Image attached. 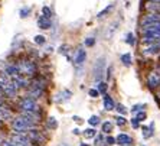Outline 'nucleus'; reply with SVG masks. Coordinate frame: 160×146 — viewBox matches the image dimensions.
Returning <instances> with one entry per match:
<instances>
[{
    "label": "nucleus",
    "instance_id": "39448f33",
    "mask_svg": "<svg viewBox=\"0 0 160 146\" xmlns=\"http://www.w3.org/2000/svg\"><path fill=\"white\" fill-rule=\"evenodd\" d=\"M160 22V13H149V12H144L140 15L138 19V29L140 28H144L150 23H157Z\"/></svg>",
    "mask_w": 160,
    "mask_h": 146
},
{
    "label": "nucleus",
    "instance_id": "4be33fe9",
    "mask_svg": "<svg viewBox=\"0 0 160 146\" xmlns=\"http://www.w3.org/2000/svg\"><path fill=\"white\" fill-rule=\"evenodd\" d=\"M120 61H121V64H123L124 67H131V65H133V56H131L130 52L123 54V55L120 56Z\"/></svg>",
    "mask_w": 160,
    "mask_h": 146
},
{
    "label": "nucleus",
    "instance_id": "de8ad7c7",
    "mask_svg": "<svg viewBox=\"0 0 160 146\" xmlns=\"http://www.w3.org/2000/svg\"><path fill=\"white\" fill-rule=\"evenodd\" d=\"M2 124H3V120H0V126H2Z\"/></svg>",
    "mask_w": 160,
    "mask_h": 146
},
{
    "label": "nucleus",
    "instance_id": "f3484780",
    "mask_svg": "<svg viewBox=\"0 0 160 146\" xmlns=\"http://www.w3.org/2000/svg\"><path fill=\"white\" fill-rule=\"evenodd\" d=\"M15 117L13 112H12L10 107L4 104L3 107H0V120H3V122H12V119Z\"/></svg>",
    "mask_w": 160,
    "mask_h": 146
},
{
    "label": "nucleus",
    "instance_id": "ea45409f",
    "mask_svg": "<svg viewBox=\"0 0 160 146\" xmlns=\"http://www.w3.org/2000/svg\"><path fill=\"white\" fill-rule=\"evenodd\" d=\"M130 123H131V128H133V129H138V128H140V122H138L136 117L130 119Z\"/></svg>",
    "mask_w": 160,
    "mask_h": 146
},
{
    "label": "nucleus",
    "instance_id": "6e6552de",
    "mask_svg": "<svg viewBox=\"0 0 160 146\" xmlns=\"http://www.w3.org/2000/svg\"><path fill=\"white\" fill-rule=\"evenodd\" d=\"M140 54L144 58H150L153 55H160V41L156 44H152V45H146L140 48Z\"/></svg>",
    "mask_w": 160,
    "mask_h": 146
},
{
    "label": "nucleus",
    "instance_id": "a18cd8bd",
    "mask_svg": "<svg viewBox=\"0 0 160 146\" xmlns=\"http://www.w3.org/2000/svg\"><path fill=\"white\" fill-rule=\"evenodd\" d=\"M4 104H6V103H4V101H3V100H0V107H3V106H4Z\"/></svg>",
    "mask_w": 160,
    "mask_h": 146
},
{
    "label": "nucleus",
    "instance_id": "a878e982",
    "mask_svg": "<svg viewBox=\"0 0 160 146\" xmlns=\"http://www.w3.org/2000/svg\"><path fill=\"white\" fill-rule=\"evenodd\" d=\"M82 135H84L85 139H94L95 136H97V130H95L94 128H88V129H85V130L82 132Z\"/></svg>",
    "mask_w": 160,
    "mask_h": 146
},
{
    "label": "nucleus",
    "instance_id": "a19ab883",
    "mask_svg": "<svg viewBox=\"0 0 160 146\" xmlns=\"http://www.w3.org/2000/svg\"><path fill=\"white\" fill-rule=\"evenodd\" d=\"M68 52H69V46L68 45H61L59 46V54H63V55L68 56Z\"/></svg>",
    "mask_w": 160,
    "mask_h": 146
},
{
    "label": "nucleus",
    "instance_id": "473e14b6",
    "mask_svg": "<svg viewBox=\"0 0 160 146\" xmlns=\"http://www.w3.org/2000/svg\"><path fill=\"white\" fill-rule=\"evenodd\" d=\"M0 146H20L19 143L13 142L12 139H3V140H0Z\"/></svg>",
    "mask_w": 160,
    "mask_h": 146
},
{
    "label": "nucleus",
    "instance_id": "9d476101",
    "mask_svg": "<svg viewBox=\"0 0 160 146\" xmlns=\"http://www.w3.org/2000/svg\"><path fill=\"white\" fill-rule=\"evenodd\" d=\"M9 139H12L13 142L19 143L20 146H32V142H30L28 133H18V132H12L9 135Z\"/></svg>",
    "mask_w": 160,
    "mask_h": 146
},
{
    "label": "nucleus",
    "instance_id": "58836bf2",
    "mask_svg": "<svg viewBox=\"0 0 160 146\" xmlns=\"http://www.w3.org/2000/svg\"><path fill=\"white\" fill-rule=\"evenodd\" d=\"M105 143H107L108 146H112V145H116L117 143V140H116V138H112V136L108 135L107 138H105Z\"/></svg>",
    "mask_w": 160,
    "mask_h": 146
},
{
    "label": "nucleus",
    "instance_id": "f8f14e48",
    "mask_svg": "<svg viewBox=\"0 0 160 146\" xmlns=\"http://www.w3.org/2000/svg\"><path fill=\"white\" fill-rule=\"evenodd\" d=\"M104 65H105V58H98L94 64V80L95 81H101L104 77Z\"/></svg>",
    "mask_w": 160,
    "mask_h": 146
},
{
    "label": "nucleus",
    "instance_id": "c03bdc74",
    "mask_svg": "<svg viewBox=\"0 0 160 146\" xmlns=\"http://www.w3.org/2000/svg\"><path fill=\"white\" fill-rule=\"evenodd\" d=\"M72 133H74V135H79V133H81V130H79V129H74V130H72Z\"/></svg>",
    "mask_w": 160,
    "mask_h": 146
},
{
    "label": "nucleus",
    "instance_id": "4c0bfd02",
    "mask_svg": "<svg viewBox=\"0 0 160 146\" xmlns=\"http://www.w3.org/2000/svg\"><path fill=\"white\" fill-rule=\"evenodd\" d=\"M94 145L95 146H98V145H101V142H105V138L104 136H102V133H101V135H97L95 136V138H94Z\"/></svg>",
    "mask_w": 160,
    "mask_h": 146
},
{
    "label": "nucleus",
    "instance_id": "7c9ffc66",
    "mask_svg": "<svg viewBox=\"0 0 160 146\" xmlns=\"http://www.w3.org/2000/svg\"><path fill=\"white\" fill-rule=\"evenodd\" d=\"M42 16H45V18H48V19H52V9L49 8V6H43V8H42Z\"/></svg>",
    "mask_w": 160,
    "mask_h": 146
},
{
    "label": "nucleus",
    "instance_id": "c756f323",
    "mask_svg": "<svg viewBox=\"0 0 160 146\" xmlns=\"http://www.w3.org/2000/svg\"><path fill=\"white\" fill-rule=\"evenodd\" d=\"M30 13H32V9L28 8V6H23V8L19 10V16L22 19H26L28 16H30Z\"/></svg>",
    "mask_w": 160,
    "mask_h": 146
},
{
    "label": "nucleus",
    "instance_id": "37998d69",
    "mask_svg": "<svg viewBox=\"0 0 160 146\" xmlns=\"http://www.w3.org/2000/svg\"><path fill=\"white\" fill-rule=\"evenodd\" d=\"M72 120H74V122H77V123H78V124H81L82 122H84V120H82L79 116H74V117H72Z\"/></svg>",
    "mask_w": 160,
    "mask_h": 146
},
{
    "label": "nucleus",
    "instance_id": "2eb2a0df",
    "mask_svg": "<svg viewBox=\"0 0 160 146\" xmlns=\"http://www.w3.org/2000/svg\"><path fill=\"white\" fill-rule=\"evenodd\" d=\"M116 101H114V98L110 96V94H104L102 96V106H104V110L105 112H114L116 110Z\"/></svg>",
    "mask_w": 160,
    "mask_h": 146
},
{
    "label": "nucleus",
    "instance_id": "79ce46f5",
    "mask_svg": "<svg viewBox=\"0 0 160 146\" xmlns=\"http://www.w3.org/2000/svg\"><path fill=\"white\" fill-rule=\"evenodd\" d=\"M112 71H114V67H112V65H110V67H108V70H107V75H105V78L111 80L112 78Z\"/></svg>",
    "mask_w": 160,
    "mask_h": 146
},
{
    "label": "nucleus",
    "instance_id": "423d86ee",
    "mask_svg": "<svg viewBox=\"0 0 160 146\" xmlns=\"http://www.w3.org/2000/svg\"><path fill=\"white\" fill-rule=\"evenodd\" d=\"M45 94H46V88L39 87V86H35V84H32V82H30L29 87L26 88V96L35 98V100H41Z\"/></svg>",
    "mask_w": 160,
    "mask_h": 146
},
{
    "label": "nucleus",
    "instance_id": "20e7f679",
    "mask_svg": "<svg viewBox=\"0 0 160 146\" xmlns=\"http://www.w3.org/2000/svg\"><path fill=\"white\" fill-rule=\"evenodd\" d=\"M18 109L19 112H35V113H42L41 104L39 101L35 98L29 97V96H23L18 100Z\"/></svg>",
    "mask_w": 160,
    "mask_h": 146
},
{
    "label": "nucleus",
    "instance_id": "bb28decb",
    "mask_svg": "<svg viewBox=\"0 0 160 146\" xmlns=\"http://www.w3.org/2000/svg\"><path fill=\"white\" fill-rule=\"evenodd\" d=\"M88 124L91 126V128H95V126H98V124H101V119L100 116H97V114H92V116L88 119Z\"/></svg>",
    "mask_w": 160,
    "mask_h": 146
},
{
    "label": "nucleus",
    "instance_id": "e433bc0d",
    "mask_svg": "<svg viewBox=\"0 0 160 146\" xmlns=\"http://www.w3.org/2000/svg\"><path fill=\"white\" fill-rule=\"evenodd\" d=\"M88 96H89L91 98H98L101 94L98 93L97 88H89V90H88Z\"/></svg>",
    "mask_w": 160,
    "mask_h": 146
},
{
    "label": "nucleus",
    "instance_id": "cd10ccee",
    "mask_svg": "<svg viewBox=\"0 0 160 146\" xmlns=\"http://www.w3.org/2000/svg\"><path fill=\"white\" fill-rule=\"evenodd\" d=\"M116 112L118 113V114H121V116H127L128 109H127L124 104H121V103H117V104H116Z\"/></svg>",
    "mask_w": 160,
    "mask_h": 146
},
{
    "label": "nucleus",
    "instance_id": "49530a36",
    "mask_svg": "<svg viewBox=\"0 0 160 146\" xmlns=\"http://www.w3.org/2000/svg\"><path fill=\"white\" fill-rule=\"evenodd\" d=\"M79 146H89L88 143H79Z\"/></svg>",
    "mask_w": 160,
    "mask_h": 146
},
{
    "label": "nucleus",
    "instance_id": "72a5a7b5",
    "mask_svg": "<svg viewBox=\"0 0 160 146\" xmlns=\"http://www.w3.org/2000/svg\"><path fill=\"white\" fill-rule=\"evenodd\" d=\"M84 45H85L87 48H92V46L95 45V38H94V36L85 38V41H84Z\"/></svg>",
    "mask_w": 160,
    "mask_h": 146
},
{
    "label": "nucleus",
    "instance_id": "f704fd0d",
    "mask_svg": "<svg viewBox=\"0 0 160 146\" xmlns=\"http://www.w3.org/2000/svg\"><path fill=\"white\" fill-rule=\"evenodd\" d=\"M134 117H136V119H137L138 122H140V123H142V122H144V120L147 119V113H146L144 110H142V112L136 113V114H134Z\"/></svg>",
    "mask_w": 160,
    "mask_h": 146
},
{
    "label": "nucleus",
    "instance_id": "4468645a",
    "mask_svg": "<svg viewBox=\"0 0 160 146\" xmlns=\"http://www.w3.org/2000/svg\"><path fill=\"white\" fill-rule=\"evenodd\" d=\"M87 61V51L84 48H81L79 46L77 51H75V55H74V64L77 65V67H82L84 65V62Z\"/></svg>",
    "mask_w": 160,
    "mask_h": 146
},
{
    "label": "nucleus",
    "instance_id": "1a4fd4ad",
    "mask_svg": "<svg viewBox=\"0 0 160 146\" xmlns=\"http://www.w3.org/2000/svg\"><path fill=\"white\" fill-rule=\"evenodd\" d=\"M142 13L149 12V13H160V3L154 0H142Z\"/></svg>",
    "mask_w": 160,
    "mask_h": 146
},
{
    "label": "nucleus",
    "instance_id": "0eeeda50",
    "mask_svg": "<svg viewBox=\"0 0 160 146\" xmlns=\"http://www.w3.org/2000/svg\"><path fill=\"white\" fill-rule=\"evenodd\" d=\"M28 136H29L32 145H43V143L46 142V138H45V135L39 130V128L30 129V130L28 132Z\"/></svg>",
    "mask_w": 160,
    "mask_h": 146
},
{
    "label": "nucleus",
    "instance_id": "aec40b11",
    "mask_svg": "<svg viewBox=\"0 0 160 146\" xmlns=\"http://www.w3.org/2000/svg\"><path fill=\"white\" fill-rule=\"evenodd\" d=\"M116 9V4L111 3V4H108V6H105L104 9L101 12H98V15H97V19H102V18H107L108 15H111V12Z\"/></svg>",
    "mask_w": 160,
    "mask_h": 146
},
{
    "label": "nucleus",
    "instance_id": "c9c22d12",
    "mask_svg": "<svg viewBox=\"0 0 160 146\" xmlns=\"http://www.w3.org/2000/svg\"><path fill=\"white\" fill-rule=\"evenodd\" d=\"M146 107V104H134L133 107H131V110L130 112L133 113V114H136V113H138V112H142L143 109Z\"/></svg>",
    "mask_w": 160,
    "mask_h": 146
},
{
    "label": "nucleus",
    "instance_id": "ddd939ff",
    "mask_svg": "<svg viewBox=\"0 0 160 146\" xmlns=\"http://www.w3.org/2000/svg\"><path fill=\"white\" fill-rule=\"evenodd\" d=\"M3 72L6 75H8L9 78H15V77H18L19 74H20V71H19V67L16 62H8V64L4 65L3 68Z\"/></svg>",
    "mask_w": 160,
    "mask_h": 146
},
{
    "label": "nucleus",
    "instance_id": "a211bd4d",
    "mask_svg": "<svg viewBox=\"0 0 160 146\" xmlns=\"http://www.w3.org/2000/svg\"><path fill=\"white\" fill-rule=\"evenodd\" d=\"M38 28H39V29H43V30L51 29V28H52V20L41 15L38 18Z\"/></svg>",
    "mask_w": 160,
    "mask_h": 146
},
{
    "label": "nucleus",
    "instance_id": "5701e85b",
    "mask_svg": "<svg viewBox=\"0 0 160 146\" xmlns=\"http://www.w3.org/2000/svg\"><path fill=\"white\" fill-rule=\"evenodd\" d=\"M95 88H97L98 93L102 94V96H104V94H107V91H108V84H107V81H102V80H101V81H98V82H97V87H95Z\"/></svg>",
    "mask_w": 160,
    "mask_h": 146
},
{
    "label": "nucleus",
    "instance_id": "09e8293b",
    "mask_svg": "<svg viewBox=\"0 0 160 146\" xmlns=\"http://www.w3.org/2000/svg\"><path fill=\"white\" fill-rule=\"evenodd\" d=\"M142 146H146V145H142Z\"/></svg>",
    "mask_w": 160,
    "mask_h": 146
},
{
    "label": "nucleus",
    "instance_id": "c85d7f7f",
    "mask_svg": "<svg viewBox=\"0 0 160 146\" xmlns=\"http://www.w3.org/2000/svg\"><path fill=\"white\" fill-rule=\"evenodd\" d=\"M124 41H126V44H128L130 46H134L136 45V35H134L133 32H128V34L126 35V39H124Z\"/></svg>",
    "mask_w": 160,
    "mask_h": 146
},
{
    "label": "nucleus",
    "instance_id": "f03ea898",
    "mask_svg": "<svg viewBox=\"0 0 160 146\" xmlns=\"http://www.w3.org/2000/svg\"><path fill=\"white\" fill-rule=\"evenodd\" d=\"M18 67H19V71H20V74L25 75V77H28V78H33L35 75L39 74V68H38V64L35 62V60H32V58H28V56H25V58H20V60H18Z\"/></svg>",
    "mask_w": 160,
    "mask_h": 146
},
{
    "label": "nucleus",
    "instance_id": "dca6fc26",
    "mask_svg": "<svg viewBox=\"0 0 160 146\" xmlns=\"http://www.w3.org/2000/svg\"><path fill=\"white\" fill-rule=\"evenodd\" d=\"M116 140H117V145H120V146H133V138L130 135H127V133L117 135Z\"/></svg>",
    "mask_w": 160,
    "mask_h": 146
},
{
    "label": "nucleus",
    "instance_id": "f257e3e1",
    "mask_svg": "<svg viewBox=\"0 0 160 146\" xmlns=\"http://www.w3.org/2000/svg\"><path fill=\"white\" fill-rule=\"evenodd\" d=\"M38 126H39V124L35 123L33 120L28 119V117H23V116H20V114L15 116L10 122L12 130L18 132V133H28L30 129H35V128H38Z\"/></svg>",
    "mask_w": 160,
    "mask_h": 146
},
{
    "label": "nucleus",
    "instance_id": "2f4dec72",
    "mask_svg": "<svg viewBox=\"0 0 160 146\" xmlns=\"http://www.w3.org/2000/svg\"><path fill=\"white\" fill-rule=\"evenodd\" d=\"M33 42L36 44V45L42 46V45H45V44H46V38H45L43 35H36V36L33 38Z\"/></svg>",
    "mask_w": 160,
    "mask_h": 146
},
{
    "label": "nucleus",
    "instance_id": "6ab92c4d",
    "mask_svg": "<svg viewBox=\"0 0 160 146\" xmlns=\"http://www.w3.org/2000/svg\"><path fill=\"white\" fill-rule=\"evenodd\" d=\"M71 97H72V91L71 90H62V91H59V93L56 94L55 101L56 103H65V101H68Z\"/></svg>",
    "mask_w": 160,
    "mask_h": 146
},
{
    "label": "nucleus",
    "instance_id": "b1692460",
    "mask_svg": "<svg viewBox=\"0 0 160 146\" xmlns=\"http://www.w3.org/2000/svg\"><path fill=\"white\" fill-rule=\"evenodd\" d=\"M127 122H128V120L126 119V116H121V114H118V116L114 117V124H116V126H118V128H123V126H126Z\"/></svg>",
    "mask_w": 160,
    "mask_h": 146
},
{
    "label": "nucleus",
    "instance_id": "393cba45",
    "mask_svg": "<svg viewBox=\"0 0 160 146\" xmlns=\"http://www.w3.org/2000/svg\"><path fill=\"white\" fill-rule=\"evenodd\" d=\"M46 128H48L49 130H56V128H58V120H56L55 117H48V120H46Z\"/></svg>",
    "mask_w": 160,
    "mask_h": 146
},
{
    "label": "nucleus",
    "instance_id": "412c9836",
    "mask_svg": "<svg viewBox=\"0 0 160 146\" xmlns=\"http://www.w3.org/2000/svg\"><path fill=\"white\" fill-rule=\"evenodd\" d=\"M101 132L105 133V135H110L111 132H114V123L110 122V120H105L101 123Z\"/></svg>",
    "mask_w": 160,
    "mask_h": 146
},
{
    "label": "nucleus",
    "instance_id": "7ed1b4c3",
    "mask_svg": "<svg viewBox=\"0 0 160 146\" xmlns=\"http://www.w3.org/2000/svg\"><path fill=\"white\" fill-rule=\"evenodd\" d=\"M144 86L152 93L160 88V65H154L147 71L144 78Z\"/></svg>",
    "mask_w": 160,
    "mask_h": 146
},
{
    "label": "nucleus",
    "instance_id": "9b49d317",
    "mask_svg": "<svg viewBox=\"0 0 160 146\" xmlns=\"http://www.w3.org/2000/svg\"><path fill=\"white\" fill-rule=\"evenodd\" d=\"M3 91H4L6 98H16L19 91H20V88L16 86V82L13 81V80H9V82L3 87Z\"/></svg>",
    "mask_w": 160,
    "mask_h": 146
}]
</instances>
